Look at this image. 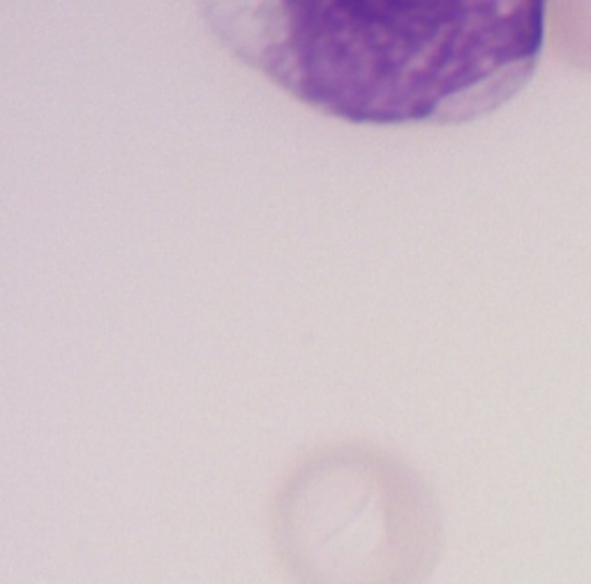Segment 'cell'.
Here are the masks:
<instances>
[{"mask_svg":"<svg viewBox=\"0 0 591 584\" xmlns=\"http://www.w3.org/2000/svg\"><path fill=\"white\" fill-rule=\"evenodd\" d=\"M273 547L291 584H427L441 552L429 492L386 455L312 457L273 508Z\"/></svg>","mask_w":591,"mask_h":584,"instance_id":"obj_2","label":"cell"},{"mask_svg":"<svg viewBox=\"0 0 591 584\" xmlns=\"http://www.w3.org/2000/svg\"><path fill=\"white\" fill-rule=\"evenodd\" d=\"M245 65L326 116L361 125L464 123L520 77L529 12L444 0L203 3Z\"/></svg>","mask_w":591,"mask_h":584,"instance_id":"obj_1","label":"cell"}]
</instances>
